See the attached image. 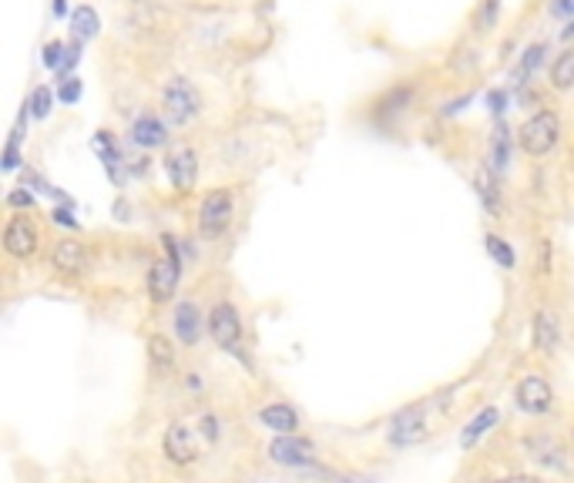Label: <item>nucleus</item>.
Instances as JSON below:
<instances>
[{
    "label": "nucleus",
    "mask_w": 574,
    "mask_h": 483,
    "mask_svg": "<svg viewBox=\"0 0 574 483\" xmlns=\"http://www.w3.org/2000/svg\"><path fill=\"white\" fill-rule=\"evenodd\" d=\"M561 138H564V121L558 111L548 108V104L534 108L531 115L517 125V148H521V155L531 161L551 158L554 151L561 148Z\"/></svg>",
    "instance_id": "1"
},
{
    "label": "nucleus",
    "mask_w": 574,
    "mask_h": 483,
    "mask_svg": "<svg viewBox=\"0 0 574 483\" xmlns=\"http://www.w3.org/2000/svg\"><path fill=\"white\" fill-rule=\"evenodd\" d=\"M235 215H239V195L232 185H215L199 198L195 208V232L202 242H219L232 229Z\"/></svg>",
    "instance_id": "2"
},
{
    "label": "nucleus",
    "mask_w": 574,
    "mask_h": 483,
    "mask_svg": "<svg viewBox=\"0 0 574 483\" xmlns=\"http://www.w3.org/2000/svg\"><path fill=\"white\" fill-rule=\"evenodd\" d=\"M158 108H162V115L168 118L172 128H192L195 121L205 115V98L192 78L172 74V78L162 84V91H158Z\"/></svg>",
    "instance_id": "3"
},
{
    "label": "nucleus",
    "mask_w": 574,
    "mask_h": 483,
    "mask_svg": "<svg viewBox=\"0 0 574 483\" xmlns=\"http://www.w3.org/2000/svg\"><path fill=\"white\" fill-rule=\"evenodd\" d=\"M162 249H165V255H158V259L152 262V269H148V279H145L152 306H168V302L175 299L178 282H182V269H185V259H182V252H178V239H175V235H165Z\"/></svg>",
    "instance_id": "4"
},
{
    "label": "nucleus",
    "mask_w": 574,
    "mask_h": 483,
    "mask_svg": "<svg viewBox=\"0 0 574 483\" xmlns=\"http://www.w3.org/2000/svg\"><path fill=\"white\" fill-rule=\"evenodd\" d=\"M209 336H212V343L222 349V353H229L235 359H246V363H249L246 333H242V316H239V309H235L229 299H219L209 309Z\"/></svg>",
    "instance_id": "5"
},
{
    "label": "nucleus",
    "mask_w": 574,
    "mask_h": 483,
    "mask_svg": "<svg viewBox=\"0 0 574 483\" xmlns=\"http://www.w3.org/2000/svg\"><path fill=\"white\" fill-rule=\"evenodd\" d=\"M44 245V229L31 212H11L4 222V252L14 262H31Z\"/></svg>",
    "instance_id": "6"
},
{
    "label": "nucleus",
    "mask_w": 574,
    "mask_h": 483,
    "mask_svg": "<svg viewBox=\"0 0 574 483\" xmlns=\"http://www.w3.org/2000/svg\"><path fill=\"white\" fill-rule=\"evenodd\" d=\"M162 168H165L168 185H172L178 195H192L202 178V151L195 145H188V141L172 145L165 151Z\"/></svg>",
    "instance_id": "7"
},
{
    "label": "nucleus",
    "mask_w": 574,
    "mask_h": 483,
    "mask_svg": "<svg viewBox=\"0 0 574 483\" xmlns=\"http://www.w3.org/2000/svg\"><path fill=\"white\" fill-rule=\"evenodd\" d=\"M125 138L128 145L138 151H158V148H168V141H172V125H168L162 111H141V115L128 121Z\"/></svg>",
    "instance_id": "8"
},
{
    "label": "nucleus",
    "mask_w": 574,
    "mask_h": 483,
    "mask_svg": "<svg viewBox=\"0 0 574 483\" xmlns=\"http://www.w3.org/2000/svg\"><path fill=\"white\" fill-rule=\"evenodd\" d=\"M514 406L528 416H548L554 410V390L544 373H524L514 386Z\"/></svg>",
    "instance_id": "9"
},
{
    "label": "nucleus",
    "mask_w": 574,
    "mask_h": 483,
    "mask_svg": "<svg viewBox=\"0 0 574 483\" xmlns=\"http://www.w3.org/2000/svg\"><path fill=\"white\" fill-rule=\"evenodd\" d=\"M548 54H551L548 41H531L521 54H517L514 68H511V84H507V88H511L514 94L528 91L531 84L538 81V74L548 71V64H551Z\"/></svg>",
    "instance_id": "10"
},
{
    "label": "nucleus",
    "mask_w": 574,
    "mask_h": 483,
    "mask_svg": "<svg viewBox=\"0 0 574 483\" xmlns=\"http://www.w3.org/2000/svg\"><path fill=\"white\" fill-rule=\"evenodd\" d=\"M266 457L272 463H279V467L303 470V467H313L316 463V447L306 437H299V433H279V437L269 443Z\"/></svg>",
    "instance_id": "11"
},
{
    "label": "nucleus",
    "mask_w": 574,
    "mask_h": 483,
    "mask_svg": "<svg viewBox=\"0 0 574 483\" xmlns=\"http://www.w3.org/2000/svg\"><path fill=\"white\" fill-rule=\"evenodd\" d=\"M390 443L393 447H417V443L427 440V406L413 403L407 410H400L390 420Z\"/></svg>",
    "instance_id": "12"
},
{
    "label": "nucleus",
    "mask_w": 574,
    "mask_h": 483,
    "mask_svg": "<svg viewBox=\"0 0 574 483\" xmlns=\"http://www.w3.org/2000/svg\"><path fill=\"white\" fill-rule=\"evenodd\" d=\"M172 329H175L178 343L185 349H195L202 343V336L209 333V316H202V309L195 299H182L172 312Z\"/></svg>",
    "instance_id": "13"
},
{
    "label": "nucleus",
    "mask_w": 574,
    "mask_h": 483,
    "mask_svg": "<svg viewBox=\"0 0 574 483\" xmlns=\"http://www.w3.org/2000/svg\"><path fill=\"white\" fill-rule=\"evenodd\" d=\"M514 151H521V148H517V128H511L501 118L491 131V141H487V161H484V165L491 168L494 175L504 178L507 172H511Z\"/></svg>",
    "instance_id": "14"
},
{
    "label": "nucleus",
    "mask_w": 574,
    "mask_h": 483,
    "mask_svg": "<svg viewBox=\"0 0 574 483\" xmlns=\"http://www.w3.org/2000/svg\"><path fill=\"white\" fill-rule=\"evenodd\" d=\"M51 269L64 279L84 276V272L91 269L88 245H84L81 239H71V235L68 239H58V245H54V252H51Z\"/></svg>",
    "instance_id": "15"
},
{
    "label": "nucleus",
    "mask_w": 574,
    "mask_h": 483,
    "mask_svg": "<svg viewBox=\"0 0 574 483\" xmlns=\"http://www.w3.org/2000/svg\"><path fill=\"white\" fill-rule=\"evenodd\" d=\"M162 450H165V457L175 463V467H188V463H195V460H199V443H195V426H188V423H182V420H175V423L165 430Z\"/></svg>",
    "instance_id": "16"
},
{
    "label": "nucleus",
    "mask_w": 574,
    "mask_h": 483,
    "mask_svg": "<svg viewBox=\"0 0 574 483\" xmlns=\"http://www.w3.org/2000/svg\"><path fill=\"white\" fill-rule=\"evenodd\" d=\"M531 346L541 356H554L561 349V322L551 309H538L531 316Z\"/></svg>",
    "instance_id": "17"
},
{
    "label": "nucleus",
    "mask_w": 574,
    "mask_h": 483,
    "mask_svg": "<svg viewBox=\"0 0 574 483\" xmlns=\"http://www.w3.org/2000/svg\"><path fill=\"white\" fill-rule=\"evenodd\" d=\"M413 101H417V88H413V84H393V88L376 101L373 118L380 121V125H390L393 118L407 115L413 108Z\"/></svg>",
    "instance_id": "18"
},
{
    "label": "nucleus",
    "mask_w": 574,
    "mask_h": 483,
    "mask_svg": "<svg viewBox=\"0 0 574 483\" xmlns=\"http://www.w3.org/2000/svg\"><path fill=\"white\" fill-rule=\"evenodd\" d=\"M474 188L477 195H481V205L484 212L491 215V219H504V188H501V175H494L491 168H481V172L474 175Z\"/></svg>",
    "instance_id": "19"
},
{
    "label": "nucleus",
    "mask_w": 574,
    "mask_h": 483,
    "mask_svg": "<svg viewBox=\"0 0 574 483\" xmlns=\"http://www.w3.org/2000/svg\"><path fill=\"white\" fill-rule=\"evenodd\" d=\"M548 88L554 94L574 91V44H564L548 64Z\"/></svg>",
    "instance_id": "20"
},
{
    "label": "nucleus",
    "mask_w": 574,
    "mask_h": 483,
    "mask_svg": "<svg viewBox=\"0 0 574 483\" xmlns=\"http://www.w3.org/2000/svg\"><path fill=\"white\" fill-rule=\"evenodd\" d=\"M259 423L272 433H299L303 430V420L289 403H266L259 410Z\"/></svg>",
    "instance_id": "21"
},
{
    "label": "nucleus",
    "mask_w": 574,
    "mask_h": 483,
    "mask_svg": "<svg viewBox=\"0 0 574 483\" xmlns=\"http://www.w3.org/2000/svg\"><path fill=\"white\" fill-rule=\"evenodd\" d=\"M68 24H71V37L74 41H81V44H88V41H94V37L101 34V14L94 11L91 4H78L71 11V17H68Z\"/></svg>",
    "instance_id": "22"
},
{
    "label": "nucleus",
    "mask_w": 574,
    "mask_h": 483,
    "mask_svg": "<svg viewBox=\"0 0 574 483\" xmlns=\"http://www.w3.org/2000/svg\"><path fill=\"white\" fill-rule=\"evenodd\" d=\"M148 363H152L155 373L168 376L175 369V343L162 333H152L148 336Z\"/></svg>",
    "instance_id": "23"
},
{
    "label": "nucleus",
    "mask_w": 574,
    "mask_h": 483,
    "mask_svg": "<svg viewBox=\"0 0 574 483\" xmlns=\"http://www.w3.org/2000/svg\"><path fill=\"white\" fill-rule=\"evenodd\" d=\"M501 0H481V4L474 7V14H470V31L477 37H487L497 31V24H501Z\"/></svg>",
    "instance_id": "24"
},
{
    "label": "nucleus",
    "mask_w": 574,
    "mask_h": 483,
    "mask_svg": "<svg viewBox=\"0 0 574 483\" xmlns=\"http://www.w3.org/2000/svg\"><path fill=\"white\" fill-rule=\"evenodd\" d=\"M497 420H501V410H497V406H487V410H481L474 420L464 426V433H460V447H474L477 440L487 437V433L494 430Z\"/></svg>",
    "instance_id": "25"
},
{
    "label": "nucleus",
    "mask_w": 574,
    "mask_h": 483,
    "mask_svg": "<svg viewBox=\"0 0 574 483\" xmlns=\"http://www.w3.org/2000/svg\"><path fill=\"white\" fill-rule=\"evenodd\" d=\"M94 151H98V158L105 161V168L108 172H115V168H121L125 165V151H121V145H118V138H115V131H94Z\"/></svg>",
    "instance_id": "26"
},
{
    "label": "nucleus",
    "mask_w": 574,
    "mask_h": 483,
    "mask_svg": "<svg viewBox=\"0 0 574 483\" xmlns=\"http://www.w3.org/2000/svg\"><path fill=\"white\" fill-rule=\"evenodd\" d=\"M54 104H58V91H54L51 84H37V88L27 94L24 111H27V115H31L34 121H44V118H51Z\"/></svg>",
    "instance_id": "27"
},
{
    "label": "nucleus",
    "mask_w": 574,
    "mask_h": 483,
    "mask_svg": "<svg viewBox=\"0 0 574 483\" xmlns=\"http://www.w3.org/2000/svg\"><path fill=\"white\" fill-rule=\"evenodd\" d=\"M484 249H487V255L494 259L497 269H504V272H514V269H517V252H514V245L504 239V235L484 232Z\"/></svg>",
    "instance_id": "28"
},
{
    "label": "nucleus",
    "mask_w": 574,
    "mask_h": 483,
    "mask_svg": "<svg viewBox=\"0 0 574 483\" xmlns=\"http://www.w3.org/2000/svg\"><path fill=\"white\" fill-rule=\"evenodd\" d=\"M54 91H58V104H64V108H71V104L81 101L84 94V84L78 74H64V78L54 81Z\"/></svg>",
    "instance_id": "29"
},
{
    "label": "nucleus",
    "mask_w": 574,
    "mask_h": 483,
    "mask_svg": "<svg viewBox=\"0 0 574 483\" xmlns=\"http://www.w3.org/2000/svg\"><path fill=\"white\" fill-rule=\"evenodd\" d=\"M511 101H514V91H511V88H487V91H484V104L491 108V115H494L497 121L507 115Z\"/></svg>",
    "instance_id": "30"
},
{
    "label": "nucleus",
    "mask_w": 574,
    "mask_h": 483,
    "mask_svg": "<svg viewBox=\"0 0 574 483\" xmlns=\"http://www.w3.org/2000/svg\"><path fill=\"white\" fill-rule=\"evenodd\" d=\"M34 205L37 198L34 192H27V188H14V192L7 195V208H11V212H34Z\"/></svg>",
    "instance_id": "31"
},
{
    "label": "nucleus",
    "mask_w": 574,
    "mask_h": 483,
    "mask_svg": "<svg viewBox=\"0 0 574 483\" xmlns=\"http://www.w3.org/2000/svg\"><path fill=\"white\" fill-rule=\"evenodd\" d=\"M21 168V131H14L4 148V172H17Z\"/></svg>",
    "instance_id": "32"
},
{
    "label": "nucleus",
    "mask_w": 574,
    "mask_h": 483,
    "mask_svg": "<svg viewBox=\"0 0 574 483\" xmlns=\"http://www.w3.org/2000/svg\"><path fill=\"white\" fill-rule=\"evenodd\" d=\"M51 219L64 225V229H81V222L74 219V212H71V205H54L51 208Z\"/></svg>",
    "instance_id": "33"
},
{
    "label": "nucleus",
    "mask_w": 574,
    "mask_h": 483,
    "mask_svg": "<svg viewBox=\"0 0 574 483\" xmlns=\"http://www.w3.org/2000/svg\"><path fill=\"white\" fill-rule=\"evenodd\" d=\"M548 11L551 17H558V21H574V0H548Z\"/></svg>",
    "instance_id": "34"
},
{
    "label": "nucleus",
    "mask_w": 574,
    "mask_h": 483,
    "mask_svg": "<svg viewBox=\"0 0 574 483\" xmlns=\"http://www.w3.org/2000/svg\"><path fill=\"white\" fill-rule=\"evenodd\" d=\"M541 276H551V239H541Z\"/></svg>",
    "instance_id": "35"
},
{
    "label": "nucleus",
    "mask_w": 574,
    "mask_h": 483,
    "mask_svg": "<svg viewBox=\"0 0 574 483\" xmlns=\"http://www.w3.org/2000/svg\"><path fill=\"white\" fill-rule=\"evenodd\" d=\"M494 483H544L541 477H531V473H511V477H501Z\"/></svg>",
    "instance_id": "36"
},
{
    "label": "nucleus",
    "mask_w": 574,
    "mask_h": 483,
    "mask_svg": "<svg viewBox=\"0 0 574 483\" xmlns=\"http://www.w3.org/2000/svg\"><path fill=\"white\" fill-rule=\"evenodd\" d=\"M51 14L58 17V21H68L71 11H68V0H51Z\"/></svg>",
    "instance_id": "37"
},
{
    "label": "nucleus",
    "mask_w": 574,
    "mask_h": 483,
    "mask_svg": "<svg viewBox=\"0 0 574 483\" xmlns=\"http://www.w3.org/2000/svg\"><path fill=\"white\" fill-rule=\"evenodd\" d=\"M561 41H564V44H571V41H574V21H568V24L561 27Z\"/></svg>",
    "instance_id": "38"
},
{
    "label": "nucleus",
    "mask_w": 574,
    "mask_h": 483,
    "mask_svg": "<svg viewBox=\"0 0 574 483\" xmlns=\"http://www.w3.org/2000/svg\"><path fill=\"white\" fill-rule=\"evenodd\" d=\"M571 450H574V430H571Z\"/></svg>",
    "instance_id": "39"
},
{
    "label": "nucleus",
    "mask_w": 574,
    "mask_h": 483,
    "mask_svg": "<svg viewBox=\"0 0 574 483\" xmlns=\"http://www.w3.org/2000/svg\"><path fill=\"white\" fill-rule=\"evenodd\" d=\"M346 483H350V480H346ZM353 483H360V480H353Z\"/></svg>",
    "instance_id": "40"
}]
</instances>
